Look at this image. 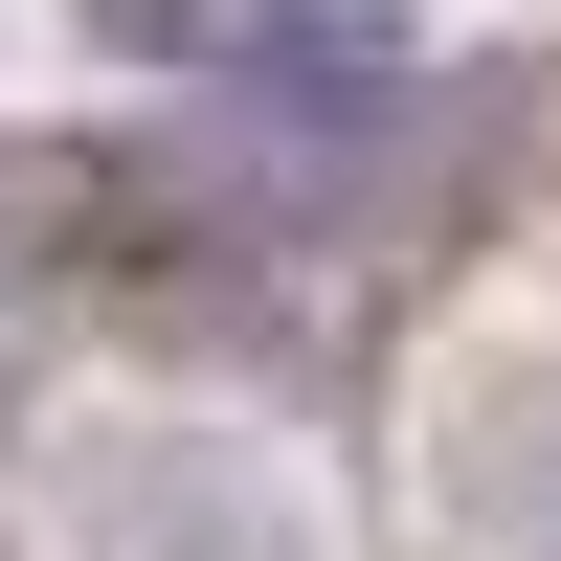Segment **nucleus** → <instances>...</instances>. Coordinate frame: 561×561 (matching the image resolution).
<instances>
[{"label":"nucleus","instance_id":"nucleus-1","mask_svg":"<svg viewBox=\"0 0 561 561\" xmlns=\"http://www.w3.org/2000/svg\"><path fill=\"white\" fill-rule=\"evenodd\" d=\"M113 45L158 68H248V90H359L404 45V0H113Z\"/></svg>","mask_w":561,"mask_h":561}]
</instances>
